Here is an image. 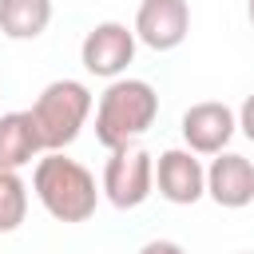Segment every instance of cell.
<instances>
[{"label": "cell", "mask_w": 254, "mask_h": 254, "mask_svg": "<svg viewBox=\"0 0 254 254\" xmlns=\"http://www.w3.org/2000/svg\"><path fill=\"white\" fill-rule=\"evenodd\" d=\"M155 115H159V91L147 79L119 75L99 95V107H95V139L107 151L131 147L135 139H143L151 131Z\"/></svg>", "instance_id": "1"}, {"label": "cell", "mask_w": 254, "mask_h": 254, "mask_svg": "<svg viewBox=\"0 0 254 254\" xmlns=\"http://www.w3.org/2000/svg\"><path fill=\"white\" fill-rule=\"evenodd\" d=\"M32 190L40 198V206L56 218V222H87L99 206V190H95V179L83 163L60 155V151H48L36 171H32Z\"/></svg>", "instance_id": "2"}, {"label": "cell", "mask_w": 254, "mask_h": 254, "mask_svg": "<svg viewBox=\"0 0 254 254\" xmlns=\"http://www.w3.org/2000/svg\"><path fill=\"white\" fill-rule=\"evenodd\" d=\"M28 115L36 123L40 147L44 151H64L67 143H75V135L83 131V123L91 115V91L79 79H56L36 95Z\"/></svg>", "instance_id": "3"}, {"label": "cell", "mask_w": 254, "mask_h": 254, "mask_svg": "<svg viewBox=\"0 0 254 254\" xmlns=\"http://www.w3.org/2000/svg\"><path fill=\"white\" fill-rule=\"evenodd\" d=\"M155 190V159L143 147H115L103 163V194L115 210H135Z\"/></svg>", "instance_id": "4"}, {"label": "cell", "mask_w": 254, "mask_h": 254, "mask_svg": "<svg viewBox=\"0 0 254 254\" xmlns=\"http://www.w3.org/2000/svg\"><path fill=\"white\" fill-rule=\"evenodd\" d=\"M135 32L127 28V24H119V20H103V24H95L87 36H83V44H79V64L91 71V75H99V79H119L123 71H127V64L135 60Z\"/></svg>", "instance_id": "5"}, {"label": "cell", "mask_w": 254, "mask_h": 254, "mask_svg": "<svg viewBox=\"0 0 254 254\" xmlns=\"http://www.w3.org/2000/svg\"><path fill=\"white\" fill-rule=\"evenodd\" d=\"M131 32L151 52H175L190 32V4L187 0H143Z\"/></svg>", "instance_id": "6"}, {"label": "cell", "mask_w": 254, "mask_h": 254, "mask_svg": "<svg viewBox=\"0 0 254 254\" xmlns=\"http://www.w3.org/2000/svg\"><path fill=\"white\" fill-rule=\"evenodd\" d=\"M155 187L167 202L175 206H190L206 194V167L198 163L194 151L187 147H171L155 159Z\"/></svg>", "instance_id": "7"}, {"label": "cell", "mask_w": 254, "mask_h": 254, "mask_svg": "<svg viewBox=\"0 0 254 254\" xmlns=\"http://www.w3.org/2000/svg\"><path fill=\"white\" fill-rule=\"evenodd\" d=\"M234 131H238V115L218 99H202L183 111V139H187V151H194V155L226 151Z\"/></svg>", "instance_id": "8"}, {"label": "cell", "mask_w": 254, "mask_h": 254, "mask_svg": "<svg viewBox=\"0 0 254 254\" xmlns=\"http://www.w3.org/2000/svg\"><path fill=\"white\" fill-rule=\"evenodd\" d=\"M206 194L226 206V210H242L254 202V163L246 155L234 151H218L214 163L206 167Z\"/></svg>", "instance_id": "9"}, {"label": "cell", "mask_w": 254, "mask_h": 254, "mask_svg": "<svg viewBox=\"0 0 254 254\" xmlns=\"http://www.w3.org/2000/svg\"><path fill=\"white\" fill-rule=\"evenodd\" d=\"M40 135H36V123L28 111H8L0 115V167H28L36 155H40Z\"/></svg>", "instance_id": "10"}, {"label": "cell", "mask_w": 254, "mask_h": 254, "mask_svg": "<svg viewBox=\"0 0 254 254\" xmlns=\"http://www.w3.org/2000/svg\"><path fill=\"white\" fill-rule=\"evenodd\" d=\"M52 24V0H0V32L8 40H36Z\"/></svg>", "instance_id": "11"}, {"label": "cell", "mask_w": 254, "mask_h": 254, "mask_svg": "<svg viewBox=\"0 0 254 254\" xmlns=\"http://www.w3.org/2000/svg\"><path fill=\"white\" fill-rule=\"evenodd\" d=\"M28 218V187L12 167H0V234L20 230Z\"/></svg>", "instance_id": "12"}, {"label": "cell", "mask_w": 254, "mask_h": 254, "mask_svg": "<svg viewBox=\"0 0 254 254\" xmlns=\"http://www.w3.org/2000/svg\"><path fill=\"white\" fill-rule=\"evenodd\" d=\"M238 127H242V135L254 143V91L242 99V107H238Z\"/></svg>", "instance_id": "13"}, {"label": "cell", "mask_w": 254, "mask_h": 254, "mask_svg": "<svg viewBox=\"0 0 254 254\" xmlns=\"http://www.w3.org/2000/svg\"><path fill=\"white\" fill-rule=\"evenodd\" d=\"M139 254H187V250H183L179 242H171V238H151Z\"/></svg>", "instance_id": "14"}, {"label": "cell", "mask_w": 254, "mask_h": 254, "mask_svg": "<svg viewBox=\"0 0 254 254\" xmlns=\"http://www.w3.org/2000/svg\"><path fill=\"white\" fill-rule=\"evenodd\" d=\"M246 16H250V24H254V0H246Z\"/></svg>", "instance_id": "15"}]
</instances>
